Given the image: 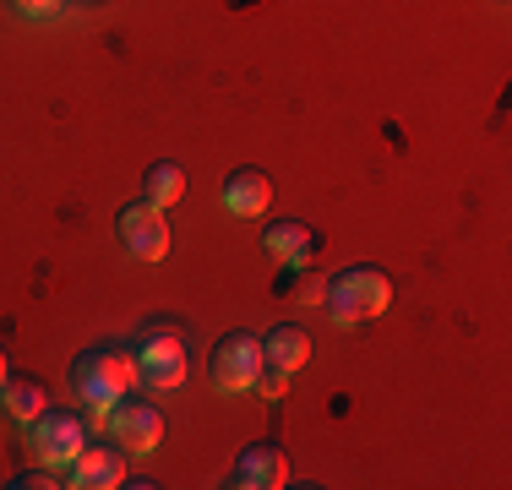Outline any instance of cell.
Wrapping results in <instances>:
<instances>
[{
  "mask_svg": "<svg viewBox=\"0 0 512 490\" xmlns=\"http://www.w3.org/2000/svg\"><path fill=\"white\" fill-rule=\"evenodd\" d=\"M66 382H71V392H77V403L88 409V420H104L109 403L126 398V392L137 387V360H131V343H115V338L88 343V349L71 360Z\"/></svg>",
  "mask_w": 512,
  "mask_h": 490,
  "instance_id": "6da1fadb",
  "label": "cell"
},
{
  "mask_svg": "<svg viewBox=\"0 0 512 490\" xmlns=\"http://www.w3.org/2000/svg\"><path fill=\"white\" fill-rule=\"evenodd\" d=\"M393 305V278L371 262H349L333 278H322V311L333 327H360Z\"/></svg>",
  "mask_w": 512,
  "mask_h": 490,
  "instance_id": "7a4b0ae2",
  "label": "cell"
},
{
  "mask_svg": "<svg viewBox=\"0 0 512 490\" xmlns=\"http://www.w3.org/2000/svg\"><path fill=\"white\" fill-rule=\"evenodd\" d=\"M131 360H137V387L148 392H180L191 376V343L186 327L175 322H142V333L131 338Z\"/></svg>",
  "mask_w": 512,
  "mask_h": 490,
  "instance_id": "3957f363",
  "label": "cell"
},
{
  "mask_svg": "<svg viewBox=\"0 0 512 490\" xmlns=\"http://www.w3.org/2000/svg\"><path fill=\"white\" fill-rule=\"evenodd\" d=\"M104 431L115 436L131 458H148V452H158V441H164V409H158L153 398H142V392H126V398L109 403Z\"/></svg>",
  "mask_w": 512,
  "mask_h": 490,
  "instance_id": "277c9868",
  "label": "cell"
},
{
  "mask_svg": "<svg viewBox=\"0 0 512 490\" xmlns=\"http://www.w3.org/2000/svg\"><path fill=\"white\" fill-rule=\"evenodd\" d=\"M256 371H262V333H246V327L224 333L207 354V376L218 392H251Z\"/></svg>",
  "mask_w": 512,
  "mask_h": 490,
  "instance_id": "5b68a950",
  "label": "cell"
},
{
  "mask_svg": "<svg viewBox=\"0 0 512 490\" xmlns=\"http://www.w3.org/2000/svg\"><path fill=\"white\" fill-rule=\"evenodd\" d=\"M28 441H33V458L66 474L71 458L82 452V441H88V420H82L77 409H55V403H50V409L28 425Z\"/></svg>",
  "mask_w": 512,
  "mask_h": 490,
  "instance_id": "8992f818",
  "label": "cell"
},
{
  "mask_svg": "<svg viewBox=\"0 0 512 490\" xmlns=\"http://www.w3.org/2000/svg\"><path fill=\"white\" fill-rule=\"evenodd\" d=\"M126 474H131V452L120 447L115 436H88L82 452L71 458V469H66V485H77V490H120Z\"/></svg>",
  "mask_w": 512,
  "mask_h": 490,
  "instance_id": "52a82bcc",
  "label": "cell"
},
{
  "mask_svg": "<svg viewBox=\"0 0 512 490\" xmlns=\"http://www.w3.org/2000/svg\"><path fill=\"white\" fill-rule=\"evenodd\" d=\"M115 235L120 245L131 251V262H164V251H169V218H164V207H153V202H126L115 213Z\"/></svg>",
  "mask_w": 512,
  "mask_h": 490,
  "instance_id": "ba28073f",
  "label": "cell"
},
{
  "mask_svg": "<svg viewBox=\"0 0 512 490\" xmlns=\"http://www.w3.org/2000/svg\"><path fill=\"white\" fill-rule=\"evenodd\" d=\"M229 485L235 490H284L289 485V458L278 441H251L246 452L229 469Z\"/></svg>",
  "mask_w": 512,
  "mask_h": 490,
  "instance_id": "9c48e42d",
  "label": "cell"
},
{
  "mask_svg": "<svg viewBox=\"0 0 512 490\" xmlns=\"http://www.w3.org/2000/svg\"><path fill=\"white\" fill-rule=\"evenodd\" d=\"M218 202H224L235 218H267V207H273V180H267V169L240 164V169H229V175H224Z\"/></svg>",
  "mask_w": 512,
  "mask_h": 490,
  "instance_id": "30bf717a",
  "label": "cell"
},
{
  "mask_svg": "<svg viewBox=\"0 0 512 490\" xmlns=\"http://www.w3.org/2000/svg\"><path fill=\"white\" fill-rule=\"evenodd\" d=\"M262 245L284 267H311V256L322 251V235H316L306 218H273V224H262Z\"/></svg>",
  "mask_w": 512,
  "mask_h": 490,
  "instance_id": "8fae6325",
  "label": "cell"
},
{
  "mask_svg": "<svg viewBox=\"0 0 512 490\" xmlns=\"http://www.w3.org/2000/svg\"><path fill=\"white\" fill-rule=\"evenodd\" d=\"M0 403H6V414L17 425H33L44 409H50V387H44L39 376H28V371H11L6 382H0Z\"/></svg>",
  "mask_w": 512,
  "mask_h": 490,
  "instance_id": "7c38bea8",
  "label": "cell"
},
{
  "mask_svg": "<svg viewBox=\"0 0 512 490\" xmlns=\"http://www.w3.org/2000/svg\"><path fill=\"white\" fill-rule=\"evenodd\" d=\"M262 360L284 365L289 376L306 371V360H311V333H306V327H295V322L267 327V333H262Z\"/></svg>",
  "mask_w": 512,
  "mask_h": 490,
  "instance_id": "4fadbf2b",
  "label": "cell"
},
{
  "mask_svg": "<svg viewBox=\"0 0 512 490\" xmlns=\"http://www.w3.org/2000/svg\"><path fill=\"white\" fill-rule=\"evenodd\" d=\"M180 196H186V169H180V164H169V158H164V164H153L148 175H142V202H153V207H164V213H169Z\"/></svg>",
  "mask_w": 512,
  "mask_h": 490,
  "instance_id": "5bb4252c",
  "label": "cell"
},
{
  "mask_svg": "<svg viewBox=\"0 0 512 490\" xmlns=\"http://www.w3.org/2000/svg\"><path fill=\"white\" fill-rule=\"evenodd\" d=\"M251 392H262L267 403H278V398L289 392V371H284V365H273V360H262V371H256Z\"/></svg>",
  "mask_w": 512,
  "mask_h": 490,
  "instance_id": "9a60e30c",
  "label": "cell"
},
{
  "mask_svg": "<svg viewBox=\"0 0 512 490\" xmlns=\"http://www.w3.org/2000/svg\"><path fill=\"white\" fill-rule=\"evenodd\" d=\"M11 485H17V490H55V485H66V480H60V469H50V463H39V469L11 474Z\"/></svg>",
  "mask_w": 512,
  "mask_h": 490,
  "instance_id": "2e32d148",
  "label": "cell"
},
{
  "mask_svg": "<svg viewBox=\"0 0 512 490\" xmlns=\"http://www.w3.org/2000/svg\"><path fill=\"white\" fill-rule=\"evenodd\" d=\"M11 11L28 22H55L60 11H66V0H11Z\"/></svg>",
  "mask_w": 512,
  "mask_h": 490,
  "instance_id": "e0dca14e",
  "label": "cell"
},
{
  "mask_svg": "<svg viewBox=\"0 0 512 490\" xmlns=\"http://www.w3.org/2000/svg\"><path fill=\"white\" fill-rule=\"evenodd\" d=\"M11 376V360H6V343H0V382Z\"/></svg>",
  "mask_w": 512,
  "mask_h": 490,
  "instance_id": "ac0fdd59",
  "label": "cell"
}]
</instances>
